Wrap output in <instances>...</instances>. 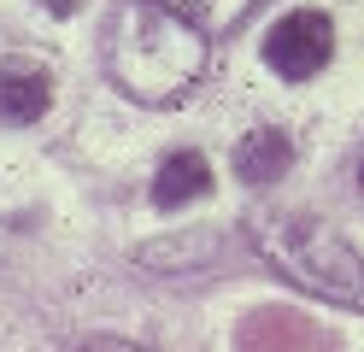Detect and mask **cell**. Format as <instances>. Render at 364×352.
<instances>
[{
	"label": "cell",
	"instance_id": "1",
	"mask_svg": "<svg viewBox=\"0 0 364 352\" xmlns=\"http://www.w3.org/2000/svg\"><path fill=\"white\" fill-rule=\"evenodd\" d=\"M212 36L165 0H124L106 30V77L141 106H182L206 77Z\"/></svg>",
	"mask_w": 364,
	"mask_h": 352
},
{
	"label": "cell",
	"instance_id": "2",
	"mask_svg": "<svg viewBox=\"0 0 364 352\" xmlns=\"http://www.w3.org/2000/svg\"><path fill=\"white\" fill-rule=\"evenodd\" d=\"M253 247L277 276H288L294 288H306L311 299L364 311V258L341 241L329 223L306 218V211H282V218L253 223Z\"/></svg>",
	"mask_w": 364,
	"mask_h": 352
},
{
	"label": "cell",
	"instance_id": "3",
	"mask_svg": "<svg viewBox=\"0 0 364 352\" xmlns=\"http://www.w3.org/2000/svg\"><path fill=\"white\" fill-rule=\"evenodd\" d=\"M329 53H335V23L317 6L282 12L270 23V36H264V65L277 70V77H288V82H311L317 70L329 65Z\"/></svg>",
	"mask_w": 364,
	"mask_h": 352
},
{
	"label": "cell",
	"instance_id": "4",
	"mask_svg": "<svg viewBox=\"0 0 364 352\" xmlns=\"http://www.w3.org/2000/svg\"><path fill=\"white\" fill-rule=\"evenodd\" d=\"M235 352H335V341L311 317H294V311L264 305V311H253V317L241 323Z\"/></svg>",
	"mask_w": 364,
	"mask_h": 352
},
{
	"label": "cell",
	"instance_id": "5",
	"mask_svg": "<svg viewBox=\"0 0 364 352\" xmlns=\"http://www.w3.org/2000/svg\"><path fill=\"white\" fill-rule=\"evenodd\" d=\"M53 106V70L41 65V59H24V53H12V59H0V124H36L41 112Z\"/></svg>",
	"mask_w": 364,
	"mask_h": 352
},
{
	"label": "cell",
	"instance_id": "6",
	"mask_svg": "<svg viewBox=\"0 0 364 352\" xmlns=\"http://www.w3.org/2000/svg\"><path fill=\"white\" fill-rule=\"evenodd\" d=\"M212 194V164L206 153H171L165 164H159V176H153V206L159 211H182L188 200H206Z\"/></svg>",
	"mask_w": 364,
	"mask_h": 352
},
{
	"label": "cell",
	"instance_id": "7",
	"mask_svg": "<svg viewBox=\"0 0 364 352\" xmlns=\"http://www.w3.org/2000/svg\"><path fill=\"white\" fill-rule=\"evenodd\" d=\"M294 164V141L277 129V124H259V129H247L241 135V147H235V171L253 182V188H264V182H277L282 171Z\"/></svg>",
	"mask_w": 364,
	"mask_h": 352
},
{
	"label": "cell",
	"instance_id": "8",
	"mask_svg": "<svg viewBox=\"0 0 364 352\" xmlns=\"http://www.w3.org/2000/svg\"><path fill=\"white\" fill-rule=\"evenodd\" d=\"M171 12H182L188 23H200L206 36H223V30H235V23L259 6V0H165Z\"/></svg>",
	"mask_w": 364,
	"mask_h": 352
},
{
	"label": "cell",
	"instance_id": "9",
	"mask_svg": "<svg viewBox=\"0 0 364 352\" xmlns=\"http://www.w3.org/2000/svg\"><path fill=\"white\" fill-rule=\"evenodd\" d=\"M82 352H147V346H135V341H112V335H100V341H88Z\"/></svg>",
	"mask_w": 364,
	"mask_h": 352
},
{
	"label": "cell",
	"instance_id": "10",
	"mask_svg": "<svg viewBox=\"0 0 364 352\" xmlns=\"http://www.w3.org/2000/svg\"><path fill=\"white\" fill-rule=\"evenodd\" d=\"M41 6H48V12H59V18H71L77 6H88V0H41Z\"/></svg>",
	"mask_w": 364,
	"mask_h": 352
},
{
	"label": "cell",
	"instance_id": "11",
	"mask_svg": "<svg viewBox=\"0 0 364 352\" xmlns=\"http://www.w3.org/2000/svg\"><path fill=\"white\" fill-rule=\"evenodd\" d=\"M358 188H364V164H358Z\"/></svg>",
	"mask_w": 364,
	"mask_h": 352
}]
</instances>
